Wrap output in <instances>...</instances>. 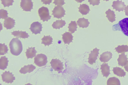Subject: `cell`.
Segmentation results:
<instances>
[{"mask_svg":"<svg viewBox=\"0 0 128 85\" xmlns=\"http://www.w3.org/2000/svg\"><path fill=\"white\" fill-rule=\"evenodd\" d=\"M112 53L110 52H105L100 55L99 59L102 62H107L112 58Z\"/></svg>","mask_w":128,"mask_h":85,"instance_id":"obj_14","label":"cell"},{"mask_svg":"<svg viewBox=\"0 0 128 85\" xmlns=\"http://www.w3.org/2000/svg\"><path fill=\"white\" fill-rule=\"evenodd\" d=\"M114 31H121L125 35L128 36V18H124L112 26Z\"/></svg>","mask_w":128,"mask_h":85,"instance_id":"obj_2","label":"cell"},{"mask_svg":"<svg viewBox=\"0 0 128 85\" xmlns=\"http://www.w3.org/2000/svg\"><path fill=\"white\" fill-rule=\"evenodd\" d=\"M42 28V24L41 23L36 21L33 22L31 24L29 29L30 30L32 34H36L40 33Z\"/></svg>","mask_w":128,"mask_h":85,"instance_id":"obj_10","label":"cell"},{"mask_svg":"<svg viewBox=\"0 0 128 85\" xmlns=\"http://www.w3.org/2000/svg\"><path fill=\"white\" fill-rule=\"evenodd\" d=\"M77 22L80 27L83 28L88 27L90 23L88 21V19H85L84 17L78 19Z\"/></svg>","mask_w":128,"mask_h":85,"instance_id":"obj_19","label":"cell"},{"mask_svg":"<svg viewBox=\"0 0 128 85\" xmlns=\"http://www.w3.org/2000/svg\"><path fill=\"white\" fill-rule=\"evenodd\" d=\"M124 68L125 70L128 72V60L127 61L126 64L124 66Z\"/></svg>","mask_w":128,"mask_h":85,"instance_id":"obj_37","label":"cell"},{"mask_svg":"<svg viewBox=\"0 0 128 85\" xmlns=\"http://www.w3.org/2000/svg\"><path fill=\"white\" fill-rule=\"evenodd\" d=\"M2 4H3L4 7H9V6L12 5V3L14 2V0H1Z\"/></svg>","mask_w":128,"mask_h":85,"instance_id":"obj_31","label":"cell"},{"mask_svg":"<svg viewBox=\"0 0 128 85\" xmlns=\"http://www.w3.org/2000/svg\"><path fill=\"white\" fill-rule=\"evenodd\" d=\"M36 68V67L32 64L28 65L27 66L25 65L19 71L21 74H25L27 73H30L32 72Z\"/></svg>","mask_w":128,"mask_h":85,"instance_id":"obj_15","label":"cell"},{"mask_svg":"<svg viewBox=\"0 0 128 85\" xmlns=\"http://www.w3.org/2000/svg\"><path fill=\"white\" fill-rule=\"evenodd\" d=\"M99 49L96 48L92 51H91L90 53L89 54L88 58V62L90 64L92 65L94 63H96V60L97 59V57L99 54Z\"/></svg>","mask_w":128,"mask_h":85,"instance_id":"obj_9","label":"cell"},{"mask_svg":"<svg viewBox=\"0 0 128 85\" xmlns=\"http://www.w3.org/2000/svg\"><path fill=\"white\" fill-rule=\"evenodd\" d=\"M12 73H10L9 71L8 72L6 71L1 75L2 80L3 82L8 83L12 84L15 80V77Z\"/></svg>","mask_w":128,"mask_h":85,"instance_id":"obj_7","label":"cell"},{"mask_svg":"<svg viewBox=\"0 0 128 85\" xmlns=\"http://www.w3.org/2000/svg\"><path fill=\"white\" fill-rule=\"evenodd\" d=\"M52 68L55 71H57L58 73L64 69L63 63L59 59H52L50 62Z\"/></svg>","mask_w":128,"mask_h":85,"instance_id":"obj_5","label":"cell"},{"mask_svg":"<svg viewBox=\"0 0 128 85\" xmlns=\"http://www.w3.org/2000/svg\"><path fill=\"white\" fill-rule=\"evenodd\" d=\"M124 10L126 15L128 16V5L126 7Z\"/></svg>","mask_w":128,"mask_h":85,"instance_id":"obj_36","label":"cell"},{"mask_svg":"<svg viewBox=\"0 0 128 85\" xmlns=\"http://www.w3.org/2000/svg\"><path fill=\"white\" fill-rule=\"evenodd\" d=\"M78 3H81L83 1H84V0H75Z\"/></svg>","mask_w":128,"mask_h":85,"instance_id":"obj_38","label":"cell"},{"mask_svg":"<svg viewBox=\"0 0 128 85\" xmlns=\"http://www.w3.org/2000/svg\"><path fill=\"white\" fill-rule=\"evenodd\" d=\"M0 55H4L8 53V49L5 43H0Z\"/></svg>","mask_w":128,"mask_h":85,"instance_id":"obj_30","label":"cell"},{"mask_svg":"<svg viewBox=\"0 0 128 85\" xmlns=\"http://www.w3.org/2000/svg\"><path fill=\"white\" fill-rule=\"evenodd\" d=\"M52 0H41V1L43 2V4H48L49 5L52 2Z\"/></svg>","mask_w":128,"mask_h":85,"instance_id":"obj_35","label":"cell"},{"mask_svg":"<svg viewBox=\"0 0 128 85\" xmlns=\"http://www.w3.org/2000/svg\"><path fill=\"white\" fill-rule=\"evenodd\" d=\"M47 57L44 54H37L34 58V63L38 66L41 67L46 65L48 62Z\"/></svg>","mask_w":128,"mask_h":85,"instance_id":"obj_4","label":"cell"},{"mask_svg":"<svg viewBox=\"0 0 128 85\" xmlns=\"http://www.w3.org/2000/svg\"><path fill=\"white\" fill-rule=\"evenodd\" d=\"M9 62L5 56L1 57L0 59V69L3 70L7 68Z\"/></svg>","mask_w":128,"mask_h":85,"instance_id":"obj_23","label":"cell"},{"mask_svg":"<svg viewBox=\"0 0 128 85\" xmlns=\"http://www.w3.org/2000/svg\"><path fill=\"white\" fill-rule=\"evenodd\" d=\"M9 46L11 53L16 56L19 55L22 50V42L17 38H13L10 42Z\"/></svg>","mask_w":128,"mask_h":85,"instance_id":"obj_1","label":"cell"},{"mask_svg":"<svg viewBox=\"0 0 128 85\" xmlns=\"http://www.w3.org/2000/svg\"><path fill=\"white\" fill-rule=\"evenodd\" d=\"M105 13L106 14V17L110 21L113 22L116 21V15L114 11L109 9Z\"/></svg>","mask_w":128,"mask_h":85,"instance_id":"obj_24","label":"cell"},{"mask_svg":"<svg viewBox=\"0 0 128 85\" xmlns=\"http://www.w3.org/2000/svg\"><path fill=\"white\" fill-rule=\"evenodd\" d=\"M53 3L55 5L61 6L66 3L64 2V0H54Z\"/></svg>","mask_w":128,"mask_h":85,"instance_id":"obj_33","label":"cell"},{"mask_svg":"<svg viewBox=\"0 0 128 85\" xmlns=\"http://www.w3.org/2000/svg\"><path fill=\"white\" fill-rule=\"evenodd\" d=\"M112 71L114 74L120 77H124L126 75V73L121 68L118 67H114Z\"/></svg>","mask_w":128,"mask_h":85,"instance_id":"obj_25","label":"cell"},{"mask_svg":"<svg viewBox=\"0 0 128 85\" xmlns=\"http://www.w3.org/2000/svg\"><path fill=\"white\" fill-rule=\"evenodd\" d=\"M100 0H88V2L90 5H92L93 6L95 5H98L100 3Z\"/></svg>","mask_w":128,"mask_h":85,"instance_id":"obj_34","label":"cell"},{"mask_svg":"<svg viewBox=\"0 0 128 85\" xmlns=\"http://www.w3.org/2000/svg\"><path fill=\"white\" fill-rule=\"evenodd\" d=\"M65 11L63 7L61 6H55L53 10L52 11V15H54V17L61 19L66 14Z\"/></svg>","mask_w":128,"mask_h":85,"instance_id":"obj_6","label":"cell"},{"mask_svg":"<svg viewBox=\"0 0 128 85\" xmlns=\"http://www.w3.org/2000/svg\"><path fill=\"white\" fill-rule=\"evenodd\" d=\"M38 12L40 20L43 22L48 21L51 17V16L50 15L49 10L47 7L42 6L39 9Z\"/></svg>","mask_w":128,"mask_h":85,"instance_id":"obj_3","label":"cell"},{"mask_svg":"<svg viewBox=\"0 0 128 85\" xmlns=\"http://www.w3.org/2000/svg\"><path fill=\"white\" fill-rule=\"evenodd\" d=\"M128 59L127 55H125L124 53L119 55V57L117 60L118 65L123 67L126 63Z\"/></svg>","mask_w":128,"mask_h":85,"instance_id":"obj_18","label":"cell"},{"mask_svg":"<svg viewBox=\"0 0 128 85\" xmlns=\"http://www.w3.org/2000/svg\"><path fill=\"white\" fill-rule=\"evenodd\" d=\"M78 8L79 11L82 15H86L90 11L89 6L86 4H80Z\"/></svg>","mask_w":128,"mask_h":85,"instance_id":"obj_21","label":"cell"},{"mask_svg":"<svg viewBox=\"0 0 128 85\" xmlns=\"http://www.w3.org/2000/svg\"><path fill=\"white\" fill-rule=\"evenodd\" d=\"M11 33L12 34L18 38H20L25 39L26 38H28L30 36L28 33H26V31H19V30H18L14 31L11 32Z\"/></svg>","mask_w":128,"mask_h":85,"instance_id":"obj_17","label":"cell"},{"mask_svg":"<svg viewBox=\"0 0 128 85\" xmlns=\"http://www.w3.org/2000/svg\"><path fill=\"white\" fill-rule=\"evenodd\" d=\"M53 39L50 35L47 36L44 35V37L42 39L41 43L44 44L45 46H49L52 43Z\"/></svg>","mask_w":128,"mask_h":85,"instance_id":"obj_26","label":"cell"},{"mask_svg":"<svg viewBox=\"0 0 128 85\" xmlns=\"http://www.w3.org/2000/svg\"><path fill=\"white\" fill-rule=\"evenodd\" d=\"M110 66H108V63H104L100 65V69L101 70L102 74L103 77L107 78L110 74Z\"/></svg>","mask_w":128,"mask_h":85,"instance_id":"obj_13","label":"cell"},{"mask_svg":"<svg viewBox=\"0 0 128 85\" xmlns=\"http://www.w3.org/2000/svg\"><path fill=\"white\" fill-rule=\"evenodd\" d=\"M66 23L64 20L61 19L60 20H56V21L54 22L52 26L54 28L60 29V28H62L64 26Z\"/></svg>","mask_w":128,"mask_h":85,"instance_id":"obj_22","label":"cell"},{"mask_svg":"<svg viewBox=\"0 0 128 85\" xmlns=\"http://www.w3.org/2000/svg\"><path fill=\"white\" fill-rule=\"evenodd\" d=\"M8 13L7 11L4 9H1L0 10V18L5 19L8 17Z\"/></svg>","mask_w":128,"mask_h":85,"instance_id":"obj_32","label":"cell"},{"mask_svg":"<svg viewBox=\"0 0 128 85\" xmlns=\"http://www.w3.org/2000/svg\"><path fill=\"white\" fill-rule=\"evenodd\" d=\"M32 0H21L20 2V7L23 11H31L33 8V2Z\"/></svg>","mask_w":128,"mask_h":85,"instance_id":"obj_8","label":"cell"},{"mask_svg":"<svg viewBox=\"0 0 128 85\" xmlns=\"http://www.w3.org/2000/svg\"><path fill=\"white\" fill-rule=\"evenodd\" d=\"M62 36V39L64 44H68L69 45L71 42H72L73 36L71 33L68 32H66Z\"/></svg>","mask_w":128,"mask_h":85,"instance_id":"obj_16","label":"cell"},{"mask_svg":"<svg viewBox=\"0 0 128 85\" xmlns=\"http://www.w3.org/2000/svg\"><path fill=\"white\" fill-rule=\"evenodd\" d=\"M116 51L119 53H123L128 51V46L126 45H119L115 49Z\"/></svg>","mask_w":128,"mask_h":85,"instance_id":"obj_27","label":"cell"},{"mask_svg":"<svg viewBox=\"0 0 128 85\" xmlns=\"http://www.w3.org/2000/svg\"><path fill=\"white\" fill-rule=\"evenodd\" d=\"M15 20L10 17H8L4 21V27L7 29H10L14 27Z\"/></svg>","mask_w":128,"mask_h":85,"instance_id":"obj_12","label":"cell"},{"mask_svg":"<svg viewBox=\"0 0 128 85\" xmlns=\"http://www.w3.org/2000/svg\"><path fill=\"white\" fill-rule=\"evenodd\" d=\"M68 27L69 28L68 31L71 33H73L77 30V24L75 21H71L69 24Z\"/></svg>","mask_w":128,"mask_h":85,"instance_id":"obj_29","label":"cell"},{"mask_svg":"<svg viewBox=\"0 0 128 85\" xmlns=\"http://www.w3.org/2000/svg\"><path fill=\"white\" fill-rule=\"evenodd\" d=\"M107 85H120L119 80L115 77L110 78L107 81Z\"/></svg>","mask_w":128,"mask_h":85,"instance_id":"obj_28","label":"cell"},{"mask_svg":"<svg viewBox=\"0 0 128 85\" xmlns=\"http://www.w3.org/2000/svg\"><path fill=\"white\" fill-rule=\"evenodd\" d=\"M37 52V51L35 50V47H28V49H27L25 53L27 58L28 59L29 58L32 59L35 57Z\"/></svg>","mask_w":128,"mask_h":85,"instance_id":"obj_20","label":"cell"},{"mask_svg":"<svg viewBox=\"0 0 128 85\" xmlns=\"http://www.w3.org/2000/svg\"><path fill=\"white\" fill-rule=\"evenodd\" d=\"M106 0V1H109V0Z\"/></svg>","mask_w":128,"mask_h":85,"instance_id":"obj_39","label":"cell"},{"mask_svg":"<svg viewBox=\"0 0 128 85\" xmlns=\"http://www.w3.org/2000/svg\"><path fill=\"white\" fill-rule=\"evenodd\" d=\"M112 6L113 9H115L116 11H118L119 12L123 11L126 7L124 2H122V0L120 1L119 0L113 1Z\"/></svg>","mask_w":128,"mask_h":85,"instance_id":"obj_11","label":"cell"}]
</instances>
